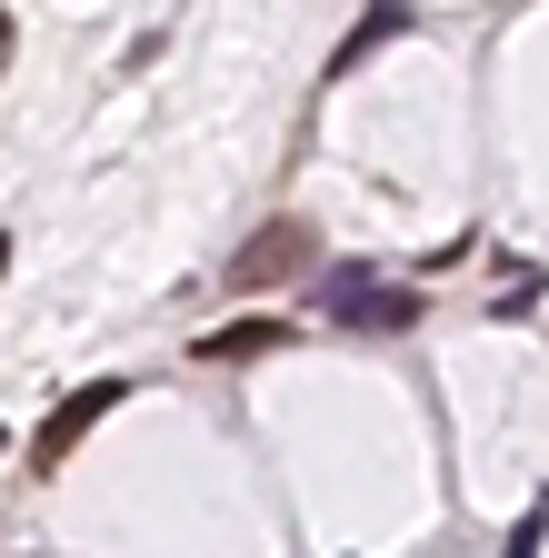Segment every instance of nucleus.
<instances>
[{
    "mask_svg": "<svg viewBox=\"0 0 549 558\" xmlns=\"http://www.w3.org/2000/svg\"><path fill=\"white\" fill-rule=\"evenodd\" d=\"M0 449H11V429H0Z\"/></svg>",
    "mask_w": 549,
    "mask_h": 558,
    "instance_id": "1a4fd4ad",
    "label": "nucleus"
},
{
    "mask_svg": "<svg viewBox=\"0 0 549 558\" xmlns=\"http://www.w3.org/2000/svg\"><path fill=\"white\" fill-rule=\"evenodd\" d=\"M510 558H539V519H520V529H510Z\"/></svg>",
    "mask_w": 549,
    "mask_h": 558,
    "instance_id": "423d86ee",
    "label": "nucleus"
},
{
    "mask_svg": "<svg viewBox=\"0 0 549 558\" xmlns=\"http://www.w3.org/2000/svg\"><path fill=\"white\" fill-rule=\"evenodd\" d=\"M300 259H310V230H300V220H270V230L230 259V279H240V290H270V279H300Z\"/></svg>",
    "mask_w": 549,
    "mask_h": 558,
    "instance_id": "7ed1b4c3",
    "label": "nucleus"
},
{
    "mask_svg": "<svg viewBox=\"0 0 549 558\" xmlns=\"http://www.w3.org/2000/svg\"><path fill=\"white\" fill-rule=\"evenodd\" d=\"M0 269H11V240H0Z\"/></svg>",
    "mask_w": 549,
    "mask_h": 558,
    "instance_id": "6e6552de",
    "label": "nucleus"
},
{
    "mask_svg": "<svg viewBox=\"0 0 549 558\" xmlns=\"http://www.w3.org/2000/svg\"><path fill=\"white\" fill-rule=\"evenodd\" d=\"M130 399V379H91V389H71V399H60L50 418H40V439H31V469H60V459H71L91 429H100V418Z\"/></svg>",
    "mask_w": 549,
    "mask_h": 558,
    "instance_id": "f03ea898",
    "label": "nucleus"
},
{
    "mask_svg": "<svg viewBox=\"0 0 549 558\" xmlns=\"http://www.w3.org/2000/svg\"><path fill=\"white\" fill-rule=\"evenodd\" d=\"M399 31H409V11H399V0H380V11H370V21H360L350 40H339V60H330V81H350V70H360V60L380 50V40H399Z\"/></svg>",
    "mask_w": 549,
    "mask_h": 558,
    "instance_id": "39448f33",
    "label": "nucleus"
},
{
    "mask_svg": "<svg viewBox=\"0 0 549 558\" xmlns=\"http://www.w3.org/2000/svg\"><path fill=\"white\" fill-rule=\"evenodd\" d=\"M290 329L281 319H230V329H211V339H190L200 360H260V349H281Z\"/></svg>",
    "mask_w": 549,
    "mask_h": 558,
    "instance_id": "20e7f679",
    "label": "nucleus"
},
{
    "mask_svg": "<svg viewBox=\"0 0 549 558\" xmlns=\"http://www.w3.org/2000/svg\"><path fill=\"white\" fill-rule=\"evenodd\" d=\"M0 60H11V11H0Z\"/></svg>",
    "mask_w": 549,
    "mask_h": 558,
    "instance_id": "0eeeda50",
    "label": "nucleus"
},
{
    "mask_svg": "<svg viewBox=\"0 0 549 558\" xmlns=\"http://www.w3.org/2000/svg\"><path fill=\"white\" fill-rule=\"evenodd\" d=\"M320 300L339 310V319H350V329H370V339H399V329H420V300H409V290H380V279L350 259V269H330L320 279Z\"/></svg>",
    "mask_w": 549,
    "mask_h": 558,
    "instance_id": "f257e3e1",
    "label": "nucleus"
}]
</instances>
